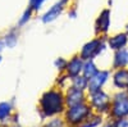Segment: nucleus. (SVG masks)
<instances>
[{"instance_id":"obj_1","label":"nucleus","mask_w":128,"mask_h":127,"mask_svg":"<svg viewBox=\"0 0 128 127\" xmlns=\"http://www.w3.org/2000/svg\"><path fill=\"white\" fill-rule=\"evenodd\" d=\"M64 103L66 98L63 96V94L58 90H49L46 91L40 100L41 110L44 115H55L64 109Z\"/></svg>"},{"instance_id":"obj_2","label":"nucleus","mask_w":128,"mask_h":127,"mask_svg":"<svg viewBox=\"0 0 128 127\" xmlns=\"http://www.w3.org/2000/svg\"><path fill=\"white\" fill-rule=\"evenodd\" d=\"M90 113L91 110L88 105H86L84 103H80L76 105H70L66 113V118L69 124H80L88 118Z\"/></svg>"},{"instance_id":"obj_3","label":"nucleus","mask_w":128,"mask_h":127,"mask_svg":"<svg viewBox=\"0 0 128 127\" xmlns=\"http://www.w3.org/2000/svg\"><path fill=\"white\" fill-rule=\"evenodd\" d=\"M69 3H70V0H58L56 3H54L44 14H42L41 21L44 23L54 22L59 16H62V13L64 12V9L69 5Z\"/></svg>"},{"instance_id":"obj_4","label":"nucleus","mask_w":128,"mask_h":127,"mask_svg":"<svg viewBox=\"0 0 128 127\" xmlns=\"http://www.w3.org/2000/svg\"><path fill=\"white\" fill-rule=\"evenodd\" d=\"M127 114H128V96L118 94L112 108V115H114L115 118H122Z\"/></svg>"},{"instance_id":"obj_5","label":"nucleus","mask_w":128,"mask_h":127,"mask_svg":"<svg viewBox=\"0 0 128 127\" xmlns=\"http://www.w3.org/2000/svg\"><path fill=\"white\" fill-rule=\"evenodd\" d=\"M90 94H91V104L94 108H96V110L105 112L109 109V98L105 92H102L101 90H98Z\"/></svg>"},{"instance_id":"obj_6","label":"nucleus","mask_w":128,"mask_h":127,"mask_svg":"<svg viewBox=\"0 0 128 127\" xmlns=\"http://www.w3.org/2000/svg\"><path fill=\"white\" fill-rule=\"evenodd\" d=\"M110 14H112V12L109 8H105L100 12L99 17L96 18V22H95L96 32H99V34L108 32V30L110 27Z\"/></svg>"},{"instance_id":"obj_7","label":"nucleus","mask_w":128,"mask_h":127,"mask_svg":"<svg viewBox=\"0 0 128 127\" xmlns=\"http://www.w3.org/2000/svg\"><path fill=\"white\" fill-rule=\"evenodd\" d=\"M101 48H104V45H101L100 40H92L91 42H88V44L83 46V49L81 51V58L82 59H92L95 55L101 53V50H102Z\"/></svg>"},{"instance_id":"obj_8","label":"nucleus","mask_w":128,"mask_h":127,"mask_svg":"<svg viewBox=\"0 0 128 127\" xmlns=\"http://www.w3.org/2000/svg\"><path fill=\"white\" fill-rule=\"evenodd\" d=\"M108 76H109V72L108 71H98L96 75H94L90 80H88V91L90 92H94V91H98L102 87V85L106 82L108 80Z\"/></svg>"},{"instance_id":"obj_9","label":"nucleus","mask_w":128,"mask_h":127,"mask_svg":"<svg viewBox=\"0 0 128 127\" xmlns=\"http://www.w3.org/2000/svg\"><path fill=\"white\" fill-rule=\"evenodd\" d=\"M83 68V62L81 57H73L67 63V73L72 77H76L80 75V72Z\"/></svg>"},{"instance_id":"obj_10","label":"nucleus","mask_w":128,"mask_h":127,"mask_svg":"<svg viewBox=\"0 0 128 127\" xmlns=\"http://www.w3.org/2000/svg\"><path fill=\"white\" fill-rule=\"evenodd\" d=\"M83 90H78V89H74L72 87L68 94H67V96H66V101L67 104L69 105H76V104H80V103H83V99H84V95L82 92Z\"/></svg>"},{"instance_id":"obj_11","label":"nucleus","mask_w":128,"mask_h":127,"mask_svg":"<svg viewBox=\"0 0 128 127\" xmlns=\"http://www.w3.org/2000/svg\"><path fill=\"white\" fill-rule=\"evenodd\" d=\"M114 85L119 89H124L128 86V71L119 69L114 75Z\"/></svg>"},{"instance_id":"obj_12","label":"nucleus","mask_w":128,"mask_h":127,"mask_svg":"<svg viewBox=\"0 0 128 127\" xmlns=\"http://www.w3.org/2000/svg\"><path fill=\"white\" fill-rule=\"evenodd\" d=\"M127 44V35L126 34H118L109 39V46L114 50H119Z\"/></svg>"},{"instance_id":"obj_13","label":"nucleus","mask_w":128,"mask_h":127,"mask_svg":"<svg viewBox=\"0 0 128 127\" xmlns=\"http://www.w3.org/2000/svg\"><path fill=\"white\" fill-rule=\"evenodd\" d=\"M128 64V51L124 49H119L115 54L114 58V67L116 68H123Z\"/></svg>"},{"instance_id":"obj_14","label":"nucleus","mask_w":128,"mask_h":127,"mask_svg":"<svg viewBox=\"0 0 128 127\" xmlns=\"http://www.w3.org/2000/svg\"><path fill=\"white\" fill-rule=\"evenodd\" d=\"M82 72H83V76L86 78H91L94 75H96L98 73V68H96L95 63L90 59H87V62L83 64V68H82Z\"/></svg>"},{"instance_id":"obj_15","label":"nucleus","mask_w":128,"mask_h":127,"mask_svg":"<svg viewBox=\"0 0 128 127\" xmlns=\"http://www.w3.org/2000/svg\"><path fill=\"white\" fill-rule=\"evenodd\" d=\"M4 44L8 48H14L18 42V35L16 34V31H9V32L4 36Z\"/></svg>"},{"instance_id":"obj_16","label":"nucleus","mask_w":128,"mask_h":127,"mask_svg":"<svg viewBox=\"0 0 128 127\" xmlns=\"http://www.w3.org/2000/svg\"><path fill=\"white\" fill-rule=\"evenodd\" d=\"M34 13H35L34 9L30 8V7H27V8L23 10L22 16H20L19 19H18V26H24V25H27L30 21H31L32 16H34Z\"/></svg>"},{"instance_id":"obj_17","label":"nucleus","mask_w":128,"mask_h":127,"mask_svg":"<svg viewBox=\"0 0 128 127\" xmlns=\"http://www.w3.org/2000/svg\"><path fill=\"white\" fill-rule=\"evenodd\" d=\"M12 113V105L8 101L0 103V121H5Z\"/></svg>"},{"instance_id":"obj_18","label":"nucleus","mask_w":128,"mask_h":127,"mask_svg":"<svg viewBox=\"0 0 128 127\" xmlns=\"http://www.w3.org/2000/svg\"><path fill=\"white\" fill-rule=\"evenodd\" d=\"M88 85V78H86L84 76H76L73 77V87L78 89V90H84Z\"/></svg>"},{"instance_id":"obj_19","label":"nucleus","mask_w":128,"mask_h":127,"mask_svg":"<svg viewBox=\"0 0 128 127\" xmlns=\"http://www.w3.org/2000/svg\"><path fill=\"white\" fill-rule=\"evenodd\" d=\"M48 0H28V7L34 9V12H38L42 9Z\"/></svg>"},{"instance_id":"obj_20","label":"nucleus","mask_w":128,"mask_h":127,"mask_svg":"<svg viewBox=\"0 0 128 127\" xmlns=\"http://www.w3.org/2000/svg\"><path fill=\"white\" fill-rule=\"evenodd\" d=\"M64 123L62 122V119L59 118H54V119H51L50 122H48L46 127H63Z\"/></svg>"},{"instance_id":"obj_21","label":"nucleus","mask_w":128,"mask_h":127,"mask_svg":"<svg viewBox=\"0 0 128 127\" xmlns=\"http://www.w3.org/2000/svg\"><path fill=\"white\" fill-rule=\"evenodd\" d=\"M67 63H68L67 60H64L63 58H59V59L55 60V66L58 67V69L62 71V69H64V68H67Z\"/></svg>"},{"instance_id":"obj_22","label":"nucleus","mask_w":128,"mask_h":127,"mask_svg":"<svg viewBox=\"0 0 128 127\" xmlns=\"http://www.w3.org/2000/svg\"><path fill=\"white\" fill-rule=\"evenodd\" d=\"M76 16H77V8H76V7L69 8V10H68V17H70V18H76Z\"/></svg>"},{"instance_id":"obj_23","label":"nucleus","mask_w":128,"mask_h":127,"mask_svg":"<svg viewBox=\"0 0 128 127\" xmlns=\"http://www.w3.org/2000/svg\"><path fill=\"white\" fill-rule=\"evenodd\" d=\"M4 46H5V44H4V41H3V40H0V53H2V50L4 49Z\"/></svg>"},{"instance_id":"obj_24","label":"nucleus","mask_w":128,"mask_h":127,"mask_svg":"<svg viewBox=\"0 0 128 127\" xmlns=\"http://www.w3.org/2000/svg\"><path fill=\"white\" fill-rule=\"evenodd\" d=\"M104 127H114V126H112V124H106V126H104Z\"/></svg>"}]
</instances>
